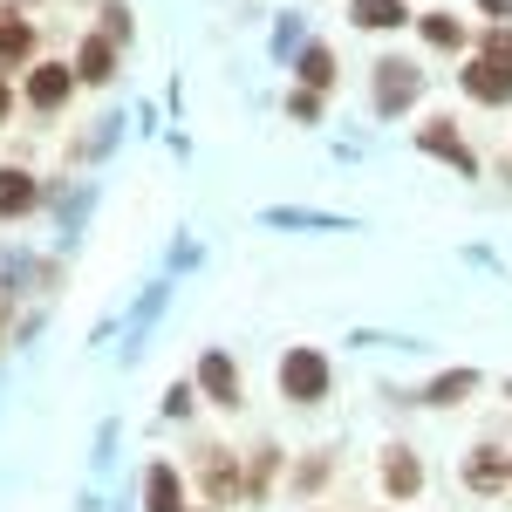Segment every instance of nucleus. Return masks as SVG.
Returning a JSON list of instances; mask_svg holds the SVG:
<instances>
[{
  "label": "nucleus",
  "mask_w": 512,
  "mask_h": 512,
  "mask_svg": "<svg viewBox=\"0 0 512 512\" xmlns=\"http://www.w3.org/2000/svg\"><path fill=\"white\" fill-rule=\"evenodd\" d=\"M280 396H287V403H321V396H328V355L321 349H287L280 355Z\"/></svg>",
  "instance_id": "obj_1"
},
{
  "label": "nucleus",
  "mask_w": 512,
  "mask_h": 512,
  "mask_svg": "<svg viewBox=\"0 0 512 512\" xmlns=\"http://www.w3.org/2000/svg\"><path fill=\"white\" fill-rule=\"evenodd\" d=\"M417 96H424V69L403 62V55H383V62H376V110L396 117V110H410Z\"/></svg>",
  "instance_id": "obj_2"
},
{
  "label": "nucleus",
  "mask_w": 512,
  "mask_h": 512,
  "mask_svg": "<svg viewBox=\"0 0 512 512\" xmlns=\"http://www.w3.org/2000/svg\"><path fill=\"white\" fill-rule=\"evenodd\" d=\"M198 390L212 396L219 410H239V403H246V383H239V369H233L226 349H205V362H198Z\"/></svg>",
  "instance_id": "obj_3"
},
{
  "label": "nucleus",
  "mask_w": 512,
  "mask_h": 512,
  "mask_svg": "<svg viewBox=\"0 0 512 512\" xmlns=\"http://www.w3.org/2000/svg\"><path fill=\"white\" fill-rule=\"evenodd\" d=\"M417 144H424L431 158L458 164L465 178H478V151H472V144H465V137H458V123H451V117H431V123H424V130H417Z\"/></svg>",
  "instance_id": "obj_4"
},
{
  "label": "nucleus",
  "mask_w": 512,
  "mask_h": 512,
  "mask_svg": "<svg viewBox=\"0 0 512 512\" xmlns=\"http://www.w3.org/2000/svg\"><path fill=\"white\" fill-rule=\"evenodd\" d=\"M76 96V62H35L28 69V103L35 110H62Z\"/></svg>",
  "instance_id": "obj_5"
},
{
  "label": "nucleus",
  "mask_w": 512,
  "mask_h": 512,
  "mask_svg": "<svg viewBox=\"0 0 512 512\" xmlns=\"http://www.w3.org/2000/svg\"><path fill=\"white\" fill-rule=\"evenodd\" d=\"M458 82H465V96H472V103H492V110H499V103H512V69H506V62H485V55H472Z\"/></svg>",
  "instance_id": "obj_6"
},
{
  "label": "nucleus",
  "mask_w": 512,
  "mask_h": 512,
  "mask_svg": "<svg viewBox=\"0 0 512 512\" xmlns=\"http://www.w3.org/2000/svg\"><path fill=\"white\" fill-rule=\"evenodd\" d=\"M14 69H35V28L14 7H0V76H14Z\"/></svg>",
  "instance_id": "obj_7"
},
{
  "label": "nucleus",
  "mask_w": 512,
  "mask_h": 512,
  "mask_svg": "<svg viewBox=\"0 0 512 512\" xmlns=\"http://www.w3.org/2000/svg\"><path fill=\"white\" fill-rule=\"evenodd\" d=\"M144 512H185V478L171 458H151V472H144Z\"/></svg>",
  "instance_id": "obj_8"
},
{
  "label": "nucleus",
  "mask_w": 512,
  "mask_h": 512,
  "mask_svg": "<svg viewBox=\"0 0 512 512\" xmlns=\"http://www.w3.org/2000/svg\"><path fill=\"white\" fill-rule=\"evenodd\" d=\"M41 205V178L21 171V164H0V219H21Z\"/></svg>",
  "instance_id": "obj_9"
},
{
  "label": "nucleus",
  "mask_w": 512,
  "mask_h": 512,
  "mask_svg": "<svg viewBox=\"0 0 512 512\" xmlns=\"http://www.w3.org/2000/svg\"><path fill=\"white\" fill-rule=\"evenodd\" d=\"M110 76H117V41H110V35H89V41L76 48V82L103 89Z\"/></svg>",
  "instance_id": "obj_10"
},
{
  "label": "nucleus",
  "mask_w": 512,
  "mask_h": 512,
  "mask_svg": "<svg viewBox=\"0 0 512 512\" xmlns=\"http://www.w3.org/2000/svg\"><path fill=\"white\" fill-rule=\"evenodd\" d=\"M349 21L355 28H369V35H390V28H403V21H417L403 0H349Z\"/></svg>",
  "instance_id": "obj_11"
},
{
  "label": "nucleus",
  "mask_w": 512,
  "mask_h": 512,
  "mask_svg": "<svg viewBox=\"0 0 512 512\" xmlns=\"http://www.w3.org/2000/svg\"><path fill=\"white\" fill-rule=\"evenodd\" d=\"M465 485H472V492H499V485H512V458H506V451H492V444H485V451H472Z\"/></svg>",
  "instance_id": "obj_12"
},
{
  "label": "nucleus",
  "mask_w": 512,
  "mask_h": 512,
  "mask_svg": "<svg viewBox=\"0 0 512 512\" xmlns=\"http://www.w3.org/2000/svg\"><path fill=\"white\" fill-rule=\"evenodd\" d=\"M383 492H396V499H417V492H424L417 451H390V458H383Z\"/></svg>",
  "instance_id": "obj_13"
},
{
  "label": "nucleus",
  "mask_w": 512,
  "mask_h": 512,
  "mask_svg": "<svg viewBox=\"0 0 512 512\" xmlns=\"http://www.w3.org/2000/svg\"><path fill=\"white\" fill-rule=\"evenodd\" d=\"M478 390V369H444L431 390L417 396V403H431V410H451V403H465V396Z\"/></svg>",
  "instance_id": "obj_14"
},
{
  "label": "nucleus",
  "mask_w": 512,
  "mask_h": 512,
  "mask_svg": "<svg viewBox=\"0 0 512 512\" xmlns=\"http://www.w3.org/2000/svg\"><path fill=\"white\" fill-rule=\"evenodd\" d=\"M294 76H301V89H335V55H328V48H321V41H308V48H301V62H294Z\"/></svg>",
  "instance_id": "obj_15"
},
{
  "label": "nucleus",
  "mask_w": 512,
  "mask_h": 512,
  "mask_svg": "<svg viewBox=\"0 0 512 512\" xmlns=\"http://www.w3.org/2000/svg\"><path fill=\"white\" fill-rule=\"evenodd\" d=\"M198 472H205V492H212V499H239L233 451H205V465H198Z\"/></svg>",
  "instance_id": "obj_16"
},
{
  "label": "nucleus",
  "mask_w": 512,
  "mask_h": 512,
  "mask_svg": "<svg viewBox=\"0 0 512 512\" xmlns=\"http://www.w3.org/2000/svg\"><path fill=\"white\" fill-rule=\"evenodd\" d=\"M417 28H424L431 48H465V21L458 14H417Z\"/></svg>",
  "instance_id": "obj_17"
},
{
  "label": "nucleus",
  "mask_w": 512,
  "mask_h": 512,
  "mask_svg": "<svg viewBox=\"0 0 512 512\" xmlns=\"http://www.w3.org/2000/svg\"><path fill=\"white\" fill-rule=\"evenodd\" d=\"M478 55H485V62H506V69H512V28H506V21H492V28H485V48H478Z\"/></svg>",
  "instance_id": "obj_18"
},
{
  "label": "nucleus",
  "mask_w": 512,
  "mask_h": 512,
  "mask_svg": "<svg viewBox=\"0 0 512 512\" xmlns=\"http://www.w3.org/2000/svg\"><path fill=\"white\" fill-rule=\"evenodd\" d=\"M103 35L117 41V48L130 41V7H123V0H110V7H103Z\"/></svg>",
  "instance_id": "obj_19"
},
{
  "label": "nucleus",
  "mask_w": 512,
  "mask_h": 512,
  "mask_svg": "<svg viewBox=\"0 0 512 512\" xmlns=\"http://www.w3.org/2000/svg\"><path fill=\"white\" fill-rule=\"evenodd\" d=\"M192 403H198L192 383H171V390H164V417H192Z\"/></svg>",
  "instance_id": "obj_20"
},
{
  "label": "nucleus",
  "mask_w": 512,
  "mask_h": 512,
  "mask_svg": "<svg viewBox=\"0 0 512 512\" xmlns=\"http://www.w3.org/2000/svg\"><path fill=\"white\" fill-rule=\"evenodd\" d=\"M287 110H294L301 123H315L321 117V96H315V89H294V96H287Z\"/></svg>",
  "instance_id": "obj_21"
},
{
  "label": "nucleus",
  "mask_w": 512,
  "mask_h": 512,
  "mask_svg": "<svg viewBox=\"0 0 512 512\" xmlns=\"http://www.w3.org/2000/svg\"><path fill=\"white\" fill-rule=\"evenodd\" d=\"M478 7H485L492 21H506V14H512V0H478Z\"/></svg>",
  "instance_id": "obj_22"
},
{
  "label": "nucleus",
  "mask_w": 512,
  "mask_h": 512,
  "mask_svg": "<svg viewBox=\"0 0 512 512\" xmlns=\"http://www.w3.org/2000/svg\"><path fill=\"white\" fill-rule=\"evenodd\" d=\"M7 110H14V89H7V76H0V117H7Z\"/></svg>",
  "instance_id": "obj_23"
},
{
  "label": "nucleus",
  "mask_w": 512,
  "mask_h": 512,
  "mask_svg": "<svg viewBox=\"0 0 512 512\" xmlns=\"http://www.w3.org/2000/svg\"><path fill=\"white\" fill-rule=\"evenodd\" d=\"M506 396H512V383H506Z\"/></svg>",
  "instance_id": "obj_24"
}]
</instances>
